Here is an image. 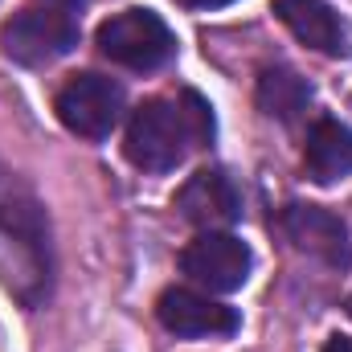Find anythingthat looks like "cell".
Here are the masks:
<instances>
[{
	"label": "cell",
	"mask_w": 352,
	"mask_h": 352,
	"mask_svg": "<svg viewBox=\"0 0 352 352\" xmlns=\"http://www.w3.org/2000/svg\"><path fill=\"white\" fill-rule=\"evenodd\" d=\"M303 173L316 184H336L352 173V127L340 119H316L303 144Z\"/></svg>",
	"instance_id": "obj_11"
},
{
	"label": "cell",
	"mask_w": 352,
	"mask_h": 352,
	"mask_svg": "<svg viewBox=\"0 0 352 352\" xmlns=\"http://www.w3.org/2000/svg\"><path fill=\"white\" fill-rule=\"evenodd\" d=\"M324 352H352V336H328Z\"/></svg>",
	"instance_id": "obj_13"
},
{
	"label": "cell",
	"mask_w": 352,
	"mask_h": 352,
	"mask_svg": "<svg viewBox=\"0 0 352 352\" xmlns=\"http://www.w3.org/2000/svg\"><path fill=\"white\" fill-rule=\"evenodd\" d=\"M78 45V21L58 8H25L0 29V50L16 66H54Z\"/></svg>",
	"instance_id": "obj_4"
},
{
	"label": "cell",
	"mask_w": 352,
	"mask_h": 352,
	"mask_svg": "<svg viewBox=\"0 0 352 352\" xmlns=\"http://www.w3.org/2000/svg\"><path fill=\"white\" fill-rule=\"evenodd\" d=\"M0 283L25 307H41L54 287L45 209L8 168H0Z\"/></svg>",
	"instance_id": "obj_1"
},
{
	"label": "cell",
	"mask_w": 352,
	"mask_h": 352,
	"mask_svg": "<svg viewBox=\"0 0 352 352\" xmlns=\"http://www.w3.org/2000/svg\"><path fill=\"white\" fill-rule=\"evenodd\" d=\"M274 16L316 54L344 58L349 54V25L328 0H274Z\"/></svg>",
	"instance_id": "obj_10"
},
{
	"label": "cell",
	"mask_w": 352,
	"mask_h": 352,
	"mask_svg": "<svg viewBox=\"0 0 352 352\" xmlns=\"http://www.w3.org/2000/svg\"><path fill=\"white\" fill-rule=\"evenodd\" d=\"M180 270L205 287V291H217V295H230V291H242L250 270H254V254L250 246L238 238V234H226V230H201L184 254H180Z\"/></svg>",
	"instance_id": "obj_5"
},
{
	"label": "cell",
	"mask_w": 352,
	"mask_h": 352,
	"mask_svg": "<svg viewBox=\"0 0 352 352\" xmlns=\"http://www.w3.org/2000/svg\"><path fill=\"white\" fill-rule=\"evenodd\" d=\"M176 209L197 230H226L242 217V192L221 168H201L180 184Z\"/></svg>",
	"instance_id": "obj_9"
},
{
	"label": "cell",
	"mask_w": 352,
	"mask_h": 352,
	"mask_svg": "<svg viewBox=\"0 0 352 352\" xmlns=\"http://www.w3.org/2000/svg\"><path fill=\"white\" fill-rule=\"evenodd\" d=\"M184 8H221V4H234V0H176Z\"/></svg>",
	"instance_id": "obj_14"
},
{
	"label": "cell",
	"mask_w": 352,
	"mask_h": 352,
	"mask_svg": "<svg viewBox=\"0 0 352 352\" xmlns=\"http://www.w3.org/2000/svg\"><path fill=\"white\" fill-rule=\"evenodd\" d=\"M98 54L123 70H160L173 62L176 37L152 8H123L98 25Z\"/></svg>",
	"instance_id": "obj_3"
},
{
	"label": "cell",
	"mask_w": 352,
	"mask_h": 352,
	"mask_svg": "<svg viewBox=\"0 0 352 352\" xmlns=\"http://www.w3.org/2000/svg\"><path fill=\"white\" fill-rule=\"evenodd\" d=\"M254 98L270 119L278 123H295L307 107H311V87L307 78H299L295 70L287 66H266L258 74V87H254Z\"/></svg>",
	"instance_id": "obj_12"
},
{
	"label": "cell",
	"mask_w": 352,
	"mask_h": 352,
	"mask_svg": "<svg viewBox=\"0 0 352 352\" xmlns=\"http://www.w3.org/2000/svg\"><path fill=\"white\" fill-rule=\"evenodd\" d=\"M213 140V107L197 90H180L176 98H148L131 111L123 152L144 173H168L192 148Z\"/></svg>",
	"instance_id": "obj_2"
},
{
	"label": "cell",
	"mask_w": 352,
	"mask_h": 352,
	"mask_svg": "<svg viewBox=\"0 0 352 352\" xmlns=\"http://www.w3.org/2000/svg\"><path fill=\"white\" fill-rule=\"evenodd\" d=\"M287 242L320 263H328L332 270H349L352 263V242H349V226L324 209V205H287L278 217Z\"/></svg>",
	"instance_id": "obj_8"
},
{
	"label": "cell",
	"mask_w": 352,
	"mask_h": 352,
	"mask_svg": "<svg viewBox=\"0 0 352 352\" xmlns=\"http://www.w3.org/2000/svg\"><path fill=\"white\" fill-rule=\"evenodd\" d=\"M54 111L66 131L82 140H107L123 115V87L102 74H70L66 87L58 90Z\"/></svg>",
	"instance_id": "obj_6"
},
{
	"label": "cell",
	"mask_w": 352,
	"mask_h": 352,
	"mask_svg": "<svg viewBox=\"0 0 352 352\" xmlns=\"http://www.w3.org/2000/svg\"><path fill=\"white\" fill-rule=\"evenodd\" d=\"M45 4H54V8H78L82 0H45Z\"/></svg>",
	"instance_id": "obj_15"
},
{
	"label": "cell",
	"mask_w": 352,
	"mask_h": 352,
	"mask_svg": "<svg viewBox=\"0 0 352 352\" xmlns=\"http://www.w3.org/2000/svg\"><path fill=\"white\" fill-rule=\"evenodd\" d=\"M156 316L160 324L184 336V340H213V336H234L242 328V316L192 287H168L160 299H156Z\"/></svg>",
	"instance_id": "obj_7"
}]
</instances>
